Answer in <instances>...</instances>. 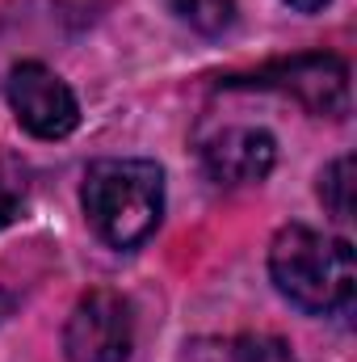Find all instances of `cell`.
<instances>
[{
	"label": "cell",
	"mask_w": 357,
	"mask_h": 362,
	"mask_svg": "<svg viewBox=\"0 0 357 362\" xmlns=\"http://www.w3.org/2000/svg\"><path fill=\"white\" fill-rule=\"evenodd\" d=\"M269 278L307 316L349 312L357 291V257L349 240L315 232L307 223H290L269 245Z\"/></svg>",
	"instance_id": "6da1fadb"
},
{
	"label": "cell",
	"mask_w": 357,
	"mask_h": 362,
	"mask_svg": "<svg viewBox=\"0 0 357 362\" xmlns=\"http://www.w3.org/2000/svg\"><path fill=\"white\" fill-rule=\"evenodd\" d=\"M80 206L92 232L114 249H139L164 215V169L156 160H97L85 173Z\"/></svg>",
	"instance_id": "7a4b0ae2"
},
{
	"label": "cell",
	"mask_w": 357,
	"mask_h": 362,
	"mask_svg": "<svg viewBox=\"0 0 357 362\" xmlns=\"http://www.w3.org/2000/svg\"><path fill=\"white\" fill-rule=\"evenodd\" d=\"M131 346H135L131 299L118 291H105V286L80 295V303L72 308L68 329H63L68 362H126Z\"/></svg>",
	"instance_id": "3957f363"
},
{
	"label": "cell",
	"mask_w": 357,
	"mask_h": 362,
	"mask_svg": "<svg viewBox=\"0 0 357 362\" xmlns=\"http://www.w3.org/2000/svg\"><path fill=\"white\" fill-rule=\"evenodd\" d=\"M8 105L17 122L38 139H68L80 127V101L47 64L25 59L8 72Z\"/></svg>",
	"instance_id": "277c9868"
},
{
	"label": "cell",
	"mask_w": 357,
	"mask_h": 362,
	"mask_svg": "<svg viewBox=\"0 0 357 362\" xmlns=\"http://www.w3.org/2000/svg\"><path fill=\"white\" fill-rule=\"evenodd\" d=\"M277 160V139L265 127H223L202 144V165L219 185H257Z\"/></svg>",
	"instance_id": "5b68a950"
},
{
	"label": "cell",
	"mask_w": 357,
	"mask_h": 362,
	"mask_svg": "<svg viewBox=\"0 0 357 362\" xmlns=\"http://www.w3.org/2000/svg\"><path fill=\"white\" fill-rule=\"evenodd\" d=\"M257 85L269 89L294 93L307 110L315 114H332L341 118L349 110V68L337 55H298L290 64H277L273 72H265Z\"/></svg>",
	"instance_id": "8992f818"
},
{
	"label": "cell",
	"mask_w": 357,
	"mask_h": 362,
	"mask_svg": "<svg viewBox=\"0 0 357 362\" xmlns=\"http://www.w3.org/2000/svg\"><path fill=\"white\" fill-rule=\"evenodd\" d=\"M320 198H324V206H328L337 219H349V215H353V160H349V156L332 160V165L320 173Z\"/></svg>",
	"instance_id": "52a82bcc"
},
{
	"label": "cell",
	"mask_w": 357,
	"mask_h": 362,
	"mask_svg": "<svg viewBox=\"0 0 357 362\" xmlns=\"http://www.w3.org/2000/svg\"><path fill=\"white\" fill-rule=\"evenodd\" d=\"M173 8L202 34H223L236 21V0H173Z\"/></svg>",
	"instance_id": "ba28073f"
},
{
	"label": "cell",
	"mask_w": 357,
	"mask_h": 362,
	"mask_svg": "<svg viewBox=\"0 0 357 362\" xmlns=\"http://www.w3.org/2000/svg\"><path fill=\"white\" fill-rule=\"evenodd\" d=\"M185 362H261V354L253 350V341H240V337H206V341H193L185 346Z\"/></svg>",
	"instance_id": "9c48e42d"
},
{
	"label": "cell",
	"mask_w": 357,
	"mask_h": 362,
	"mask_svg": "<svg viewBox=\"0 0 357 362\" xmlns=\"http://www.w3.org/2000/svg\"><path fill=\"white\" fill-rule=\"evenodd\" d=\"M17 219V194H8L4 185H0V228H8Z\"/></svg>",
	"instance_id": "30bf717a"
},
{
	"label": "cell",
	"mask_w": 357,
	"mask_h": 362,
	"mask_svg": "<svg viewBox=\"0 0 357 362\" xmlns=\"http://www.w3.org/2000/svg\"><path fill=\"white\" fill-rule=\"evenodd\" d=\"M286 4H290L294 13H320V8H324L328 0H286Z\"/></svg>",
	"instance_id": "8fae6325"
},
{
	"label": "cell",
	"mask_w": 357,
	"mask_h": 362,
	"mask_svg": "<svg viewBox=\"0 0 357 362\" xmlns=\"http://www.w3.org/2000/svg\"><path fill=\"white\" fill-rule=\"evenodd\" d=\"M13 308H17V295L0 291V320H8V316H13Z\"/></svg>",
	"instance_id": "7c38bea8"
}]
</instances>
